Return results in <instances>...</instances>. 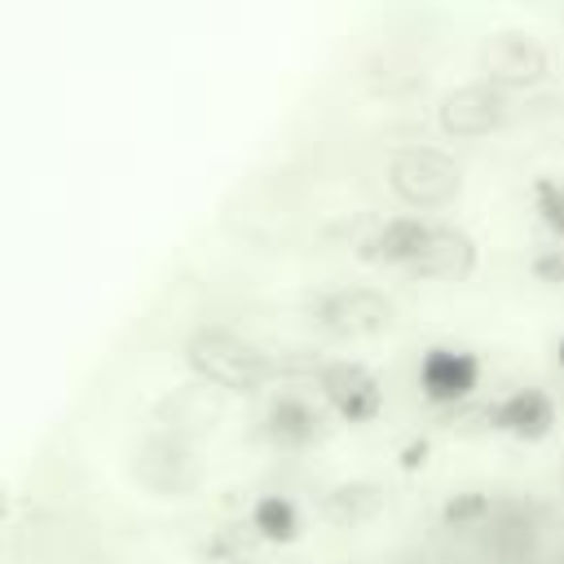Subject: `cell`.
Returning a JSON list of instances; mask_svg holds the SVG:
<instances>
[{"label":"cell","instance_id":"cell-11","mask_svg":"<svg viewBox=\"0 0 564 564\" xmlns=\"http://www.w3.org/2000/svg\"><path fill=\"white\" fill-rule=\"evenodd\" d=\"M322 427H326V419L304 392H278L264 410V436L278 449H308L322 436Z\"/></svg>","mask_w":564,"mask_h":564},{"label":"cell","instance_id":"cell-3","mask_svg":"<svg viewBox=\"0 0 564 564\" xmlns=\"http://www.w3.org/2000/svg\"><path fill=\"white\" fill-rule=\"evenodd\" d=\"M203 454H198V441H185L176 432H163V427H150L137 449H132V476L150 489V494H194L203 485Z\"/></svg>","mask_w":564,"mask_h":564},{"label":"cell","instance_id":"cell-20","mask_svg":"<svg viewBox=\"0 0 564 564\" xmlns=\"http://www.w3.org/2000/svg\"><path fill=\"white\" fill-rule=\"evenodd\" d=\"M555 357H560V370H564V339H560V352Z\"/></svg>","mask_w":564,"mask_h":564},{"label":"cell","instance_id":"cell-17","mask_svg":"<svg viewBox=\"0 0 564 564\" xmlns=\"http://www.w3.org/2000/svg\"><path fill=\"white\" fill-rule=\"evenodd\" d=\"M485 511H489V498L485 494H463V498H449L445 502V520L449 524H467V520H476Z\"/></svg>","mask_w":564,"mask_h":564},{"label":"cell","instance_id":"cell-4","mask_svg":"<svg viewBox=\"0 0 564 564\" xmlns=\"http://www.w3.org/2000/svg\"><path fill=\"white\" fill-rule=\"evenodd\" d=\"M480 70H485L480 79H489L498 93H511V88L542 84L551 70V57L538 35H529L520 26H502L480 44Z\"/></svg>","mask_w":564,"mask_h":564},{"label":"cell","instance_id":"cell-6","mask_svg":"<svg viewBox=\"0 0 564 564\" xmlns=\"http://www.w3.org/2000/svg\"><path fill=\"white\" fill-rule=\"evenodd\" d=\"M317 388H322L326 405L339 419H348V423H370L383 410V388H379L375 370L361 366V361H352V357L322 361L317 366Z\"/></svg>","mask_w":564,"mask_h":564},{"label":"cell","instance_id":"cell-19","mask_svg":"<svg viewBox=\"0 0 564 564\" xmlns=\"http://www.w3.org/2000/svg\"><path fill=\"white\" fill-rule=\"evenodd\" d=\"M225 564H260V560H247V555H234V560H225Z\"/></svg>","mask_w":564,"mask_h":564},{"label":"cell","instance_id":"cell-1","mask_svg":"<svg viewBox=\"0 0 564 564\" xmlns=\"http://www.w3.org/2000/svg\"><path fill=\"white\" fill-rule=\"evenodd\" d=\"M185 361L198 375V383L229 392V397L260 392L278 375V361L260 344H251L247 335H238L234 326H220V322H203L185 335Z\"/></svg>","mask_w":564,"mask_h":564},{"label":"cell","instance_id":"cell-13","mask_svg":"<svg viewBox=\"0 0 564 564\" xmlns=\"http://www.w3.org/2000/svg\"><path fill=\"white\" fill-rule=\"evenodd\" d=\"M388 502V489L379 480H339L322 494V516L330 524H361L375 520Z\"/></svg>","mask_w":564,"mask_h":564},{"label":"cell","instance_id":"cell-5","mask_svg":"<svg viewBox=\"0 0 564 564\" xmlns=\"http://www.w3.org/2000/svg\"><path fill=\"white\" fill-rule=\"evenodd\" d=\"M397 304L379 286H335L317 300V326L339 339H370L392 330Z\"/></svg>","mask_w":564,"mask_h":564},{"label":"cell","instance_id":"cell-7","mask_svg":"<svg viewBox=\"0 0 564 564\" xmlns=\"http://www.w3.org/2000/svg\"><path fill=\"white\" fill-rule=\"evenodd\" d=\"M507 115V93H498L489 79H467L458 88H449L436 106V119H441V132L445 137H489Z\"/></svg>","mask_w":564,"mask_h":564},{"label":"cell","instance_id":"cell-2","mask_svg":"<svg viewBox=\"0 0 564 564\" xmlns=\"http://www.w3.org/2000/svg\"><path fill=\"white\" fill-rule=\"evenodd\" d=\"M388 185L405 207L432 212V207H449L463 194V167L445 145L410 141L388 154Z\"/></svg>","mask_w":564,"mask_h":564},{"label":"cell","instance_id":"cell-16","mask_svg":"<svg viewBox=\"0 0 564 564\" xmlns=\"http://www.w3.org/2000/svg\"><path fill=\"white\" fill-rule=\"evenodd\" d=\"M533 207H538L542 225L555 238H564V181L560 176H538L533 181Z\"/></svg>","mask_w":564,"mask_h":564},{"label":"cell","instance_id":"cell-8","mask_svg":"<svg viewBox=\"0 0 564 564\" xmlns=\"http://www.w3.org/2000/svg\"><path fill=\"white\" fill-rule=\"evenodd\" d=\"M480 383V361L476 352H463V348H427L423 361H419V388L427 401L436 405H458L463 397H471Z\"/></svg>","mask_w":564,"mask_h":564},{"label":"cell","instance_id":"cell-12","mask_svg":"<svg viewBox=\"0 0 564 564\" xmlns=\"http://www.w3.org/2000/svg\"><path fill=\"white\" fill-rule=\"evenodd\" d=\"M489 419H494V427H502L520 441H542L555 427V401L542 388H516L489 405Z\"/></svg>","mask_w":564,"mask_h":564},{"label":"cell","instance_id":"cell-18","mask_svg":"<svg viewBox=\"0 0 564 564\" xmlns=\"http://www.w3.org/2000/svg\"><path fill=\"white\" fill-rule=\"evenodd\" d=\"M538 273H546V278H560V282H564V247H560L555 256H542V260H538Z\"/></svg>","mask_w":564,"mask_h":564},{"label":"cell","instance_id":"cell-14","mask_svg":"<svg viewBox=\"0 0 564 564\" xmlns=\"http://www.w3.org/2000/svg\"><path fill=\"white\" fill-rule=\"evenodd\" d=\"M423 238H427V220L405 212V216H392L379 225V234L370 238V256L383 264H414L423 251Z\"/></svg>","mask_w":564,"mask_h":564},{"label":"cell","instance_id":"cell-9","mask_svg":"<svg viewBox=\"0 0 564 564\" xmlns=\"http://www.w3.org/2000/svg\"><path fill=\"white\" fill-rule=\"evenodd\" d=\"M220 414H225V392H216L207 383H185V388H176L159 401V410H154L159 423L154 427L176 432L185 441H203L216 427Z\"/></svg>","mask_w":564,"mask_h":564},{"label":"cell","instance_id":"cell-15","mask_svg":"<svg viewBox=\"0 0 564 564\" xmlns=\"http://www.w3.org/2000/svg\"><path fill=\"white\" fill-rule=\"evenodd\" d=\"M251 529L264 542H295L300 538V507L286 494H260L251 502Z\"/></svg>","mask_w":564,"mask_h":564},{"label":"cell","instance_id":"cell-10","mask_svg":"<svg viewBox=\"0 0 564 564\" xmlns=\"http://www.w3.org/2000/svg\"><path fill=\"white\" fill-rule=\"evenodd\" d=\"M480 251H476V238L458 225H427V238H423V251L419 260L410 264L419 278H432V282H458L476 269Z\"/></svg>","mask_w":564,"mask_h":564}]
</instances>
